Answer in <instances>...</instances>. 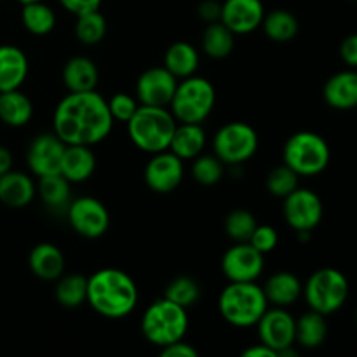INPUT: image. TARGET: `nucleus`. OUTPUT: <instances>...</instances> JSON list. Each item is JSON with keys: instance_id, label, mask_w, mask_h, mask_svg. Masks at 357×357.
<instances>
[{"instance_id": "nucleus-29", "label": "nucleus", "mask_w": 357, "mask_h": 357, "mask_svg": "<svg viewBox=\"0 0 357 357\" xmlns=\"http://www.w3.org/2000/svg\"><path fill=\"white\" fill-rule=\"evenodd\" d=\"M328 335V324L323 314L310 309V312L303 314L296 319L295 342H298L305 349H317L324 344Z\"/></svg>"}, {"instance_id": "nucleus-4", "label": "nucleus", "mask_w": 357, "mask_h": 357, "mask_svg": "<svg viewBox=\"0 0 357 357\" xmlns=\"http://www.w3.org/2000/svg\"><path fill=\"white\" fill-rule=\"evenodd\" d=\"M218 309L223 319L237 328H250L260 321L268 302L264 288L257 282H230L218 298Z\"/></svg>"}, {"instance_id": "nucleus-7", "label": "nucleus", "mask_w": 357, "mask_h": 357, "mask_svg": "<svg viewBox=\"0 0 357 357\" xmlns=\"http://www.w3.org/2000/svg\"><path fill=\"white\" fill-rule=\"evenodd\" d=\"M282 162L298 176H316L330 164V146L317 132H295L282 149Z\"/></svg>"}, {"instance_id": "nucleus-37", "label": "nucleus", "mask_w": 357, "mask_h": 357, "mask_svg": "<svg viewBox=\"0 0 357 357\" xmlns=\"http://www.w3.org/2000/svg\"><path fill=\"white\" fill-rule=\"evenodd\" d=\"M192 176L197 183L211 187L216 185L223 176V162L218 157L213 155H197L192 162Z\"/></svg>"}, {"instance_id": "nucleus-42", "label": "nucleus", "mask_w": 357, "mask_h": 357, "mask_svg": "<svg viewBox=\"0 0 357 357\" xmlns=\"http://www.w3.org/2000/svg\"><path fill=\"white\" fill-rule=\"evenodd\" d=\"M197 354L199 352L190 344H187L183 340L173 342V344L166 345L160 351V356L162 357H197Z\"/></svg>"}, {"instance_id": "nucleus-30", "label": "nucleus", "mask_w": 357, "mask_h": 357, "mask_svg": "<svg viewBox=\"0 0 357 357\" xmlns=\"http://www.w3.org/2000/svg\"><path fill=\"white\" fill-rule=\"evenodd\" d=\"M234 45H236V33L229 30L222 21H215L206 26L202 33V51L209 58H227L234 51Z\"/></svg>"}, {"instance_id": "nucleus-46", "label": "nucleus", "mask_w": 357, "mask_h": 357, "mask_svg": "<svg viewBox=\"0 0 357 357\" xmlns=\"http://www.w3.org/2000/svg\"><path fill=\"white\" fill-rule=\"evenodd\" d=\"M13 169V153L7 146L0 145V176Z\"/></svg>"}, {"instance_id": "nucleus-26", "label": "nucleus", "mask_w": 357, "mask_h": 357, "mask_svg": "<svg viewBox=\"0 0 357 357\" xmlns=\"http://www.w3.org/2000/svg\"><path fill=\"white\" fill-rule=\"evenodd\" d=\"M33 105L20 89L0 93V121L10 128H21L31 121Z\"/></svg>"}, {"instance_id": "nucleus-35", "label": "nucleus", "mask_w": 357, "mask_h": 357, "mask_svg": "<svg viewBox=\"0 0 357 357\" xmlns=\"http://www.w3.org/2000/svg\"><path fill=\"white\" fill-rule=\"evenodd\" d=\"M164 296H166L167 300H171V302L188 309V307L197 303L199 296H201V288H199V284L192 278L180 275V278L173 279V281L166 286Z\"/></svg>"}, {"instance_id": "nucleus-16", "label": "nucleus", "mask_w": 357, "mask_h": 357, "mask_svg": "<svg viewBox=\"0 0 357 357\" xmlns=\"http://www.w3.org/2000/svg\"><path fill=\"white\" fill-rule=\"evenodd\" d=\"M176 86L178 79L166 66H153L136 80V100L149 107H169Z\"/></svg>"}, {"instance_id": "nucleus-6", "label": "nucleus", "mask_w": 357, "mask_h": 357, "mask_svg": "<svg viewBox=\"0 0 357 357\" xmlns=\"http://www.w3.org/2000/svg\"><path fill=\"white\" fill-rule=\"evenodd\" d=\"M215 103L216 91L213 84L204 77L190 75L178 80L169 110L178 122L202 124L213 112Z\"/></svg>"}, {"instance_id": "nucleus-31", "label": "nucleus", "mask_w": 357, "mask_h": 357, "mask_svg": "<svg viewBox=\"0 0 357 357\" xmlns=\"http://www.w3.org/2000/svg\"><path fill=\"white\" fill-rule=\"evenodd\" d=\"M21 23L26 28L30 33L33 35H47L49 31L54 30L56 26V14L44 0H37V2L23 3V10H21Z\"/></svg>"}, {"instance_id": "nucleus-22", "label": "nucleus", "mask_w": 357, "mask_h": 357, "mask_svg": "<svg viewBox=\"0 0 357 357\" xmlns=\"http://www.w3.org/2000/svg\"><path fill=\"white\" fill-rule=\"evenodd\" d=\"M96 169V155L89 145H66L59 173L70 183H82L89 180Z\"/></svg>"}, {"instance_id": "nucleus-45", "label": "nucleus", "mask_w": 357, "mask_h": 357, "mask_svg": "<svg viewBox=\"0 0 357 357\" xmlns=\"http://www.w3.org/2000/svg\"><path fill=\"white\" fill-rule=\"evenodd\" d=\"M243 357H278V352L272 351L271 347H267V345L260 342V344L246 349V351L243 352Z\"/></svg>"}, {"instance_id": "nucleus-17", "label": "nucleus", "mask_w": 357, "mask_h": 357, "mask_svg": "<svg viewBox=\"0 0 357 357\" xmlns=\"http://www.w3.org/2000/svg\"><path fill=\"white\" fill-rule=\"evenodd\" d=\"M265 7L261 0H225L220 21L236 35L251 33L261 26Z\"/></svg>"}, {"instance_id": "nucleus-20", "label": "nucleus", "mask_w": 357, "mask_h": 357, "mask_svg": "<svg viewBox=\"0 0 357 357\" xmlns=\"http://www.w3.org/2000/svg\"><path fill=\"white\" fill-rule=\"evenodd\" d=\"M324 101L337 110H352L357 107V72L344 70L328 79L323 89Z\"/></svg>"}, {"instance_id": "nucleus-5", "label": "nucleus", "mask_w": 357, "mask_h": 357, "mask_svg": "<svg viewBox=\"0 0 357 357\" xmlns=\"http://www.w3.org/2000/svg\"><path fill=\"white\" fill-rule=\"evenodd\" d=\"M188 330L187 309L171 302L166 296L155 300L142 317V333L150 344L166 347L173 342L183 340Z\"/></svg>"}, {"instance_id": "nucleus-34", "label": "nucleus", "mask_w": 357, "mask_h": 357, "mask_svg": "<svg viewBox=\"0 0 357 357\" xmlns=\"http://www.w3.org/2000/svg\"><path fill=\"white\" fill-rule=\"evenodd\" d=\"M107 35V20L103 14L98 10H91V13H84L77 16L75 23V37L79 38L82 44L94 45L101 42Z\"/></svg>"}, {"instance_id": "nucleus-8", "label": "nucleus", "mask_w": 357, "mask_h": 357, "mask_svg": "<svg viewBox=\"0 0 357 357\" xmlns=\"http://www.w3.org/2000/svg\"><path fill=\"white\" fill-rule=\"evenodd\" d=\"M303 296L312 310L328 316L340 309L349 296L347 278L337 268H319L307 279Z\"/></svg>"}, {"instance_id": "nucleus-2", "label": "nucleus", "mask_w": 357, "mask_h": 357, "mask_svg": "<svg viewBox=\"0 0 357 357\" xmlns=\"http://www.w3.org/2000/svg\"><path fill=\"white\" fill-rule=\"evenodd\" d=\"M138 286L121 268H101L87 278V300L94 312L107 319H122L136 309Z\"/></svg>"}, {"instance_id": "nucleus-28", "label": "nucleus", "mask_w": 357, "mask_h": 357, "mask_svg": "<svg viewBox=\"0 0 357 357\" xmlns=\"http://www.w3.org/2000/svg\"><path fill=\"white\" fill-rule=\"evenodd\" d=\"M37 192L40 195L42 202L52 211H63V209L66 211L70 201H72L70 181L61 173L38 178Z\"/></svg>"}, {"instance_id": "nucleus-33", "label": "nucleus", "mask_w": 357, "mask_h": 357, "mask_svg": "<svg viewBox=\"0 0 357 357\" xmlns=\"http://www.w3.org/2000/svg\"><path fill=\"white\" fill-rule=\"evenodd\" d=\"M56 300L66 309H77L87 300V278L80 274L61 275L56 284Z\"/></svg>"}, {"instance_id": "nucleus-24", "label": "nucleus", "mask_w": 357, "mask_h": 357, "mask_svg": "<svg viewBox=\"0 0 357 357\" xmlns=\"http://www.w3.org/2000/svg\"><path fill=\"white\" fill-rule=\"evenodd\" d=\"M206 146V131L202 124L178 122L171 138L169 149L181 160H192L201 155Z\"/></svg>"}, {"instance_id": "nucleus-23", "label": "nucleus", "mask_w": 357, "mask_h": 357, "mask_svg": "<svg viewBox=\"0 0 357 357\" xmlns=\"http://www.w3.org/2000/svg\"><path fill=\"white\" fill-rule=\"evenodd\" d=\"M303 286L293 272L281 271L265 281L264 293L268 303L274 307H289L302 296Z\"/></svg>"}, {"instance_id": "nucleus-14", "label": "nucleus", "mask_w": 357, "mask_h": 357, "mask_svg": "<svg viewBox=\"0 0 357 357\" xmlns=\"http://www.w3.org/2000/svg\"><path fill=\"white\" fill-rule=\"evenodd\" d=\"M145 183L155 194H169L180 187L185 176L183 160L171 150L152 153L145 167Z\"/></svg>"}, {"instance_id": "nucleus-47", "label": "nucleus", "mask_w": 357, "mask_h": 357, "mask_svg": "<svg viewBox=\"0 0 357 357\" xmlns=\"http://www.w3.org/2000/svg\"><path fill=\"white\" fill-rule=\"evenodd\" d=\"M17 2H21V3H28V2H37V0H17Z\"/></svg>"}, {"instance_id": "nucleus-43", "label": "nucleus", "mask_w": 357, "mask_h": 357, "mask_svg": "<svg viewBox=\"0 0 357 357\" xmlns=\"http://www.w3.org/2000/svg\"><path fill=\"white\" fill-rule=\"evenodd\" d=\"M197 13L202 21L215 23V21H220V16H222V3L216 0H202L197 7Z\"/></svg>"}, {"instance_id": "nucleus-19", "label": "nucleus", "mask_w": 357, "mask_h": 357, "mask_svg": "<svg viewBox=\"0 0 357 357\" xmlns=\"http://www.w3.org/2000/svg\"><path fill=\"white\" fill-rule=\"evenodd\" d=\"M28 58L16 45H0V93L20 89L28 77Z\"/></svg>"}, {"instance_id": "nucleus-40", "label": "nucleus", "mask_w": 357, "mask_h": 357, "mask_svg": "<svg viewBox=\"0 0 357 357\" xmlns=\"http://www.w3.org/2000/svg\"><path fill=\"white\" fill-rule=\"evenodd\" d=\"M278 241H279V236H278V232H275L274 227L257 225V229H255V232L251 234V237L248 243H250L255 250L260 251L261 255H267V253H271V251L275 250V246H278Z\"/></svg>"}, {"instance_id": "nucleus-9", "label": "nucleus", "mask_w": 357, "mask_h": 357, "mask_svg": "<svg viewBox=\"0 0 357 357\" xmlns=\"http://www.w3.org/2000/svg\"><path fill=\"white\" fill-rule=\"evenodd\" d=\"M258 135L246 122H229L216 131L213 152L229 166H239L257 153Z\"/></svg>"}, {"instance_id": "nucleus-38", "label": "nucleus", "mask_w": 357, "mask_h": 357, "mask_svg": "<svg viewBox=\"0 0 357 357\" xmlns=\"http://www.w3.org/2000/svg\"><path fill=\"white\" fill-rule=\"evenodd\" d=\"M298 174L288 167L286 164L274 167L267 176V188L275 197L284 199L286 195L291 194L295 188H298Z\"/></svg>"}, {"instance_id": "nucleus-1", "label": "nucleus", "mask_w": 357, "mask_h": 357, "mask_svg": "<svg viewBox=\"0 0 357 357\" xmlns=\"http://www.w3.org/2000/svg\"><path fill=\"white\" fill-rule=\"evenodd\" d=\"M54 132L66 145H96L110 135L114 119L108 101L93 91L68 93L52 115Z\"/></svg>"}, {"instance_id": "nucleus-39", "label": "nucleus", "mask_w": 357, "mask_h": 357, "mask_svg": "<svg viewBox=\"0 0 357 357\" xmlns=\"http://www.w3.org/2000/svg\"><path fill=\"white\" fill-rule=\"evenodd\" d=\"M138 107V100L135 96H131V94L126 93H117L108 100V110H110L114 122H128L135 115Z\"/></svg>"}, {"instance_id": "nucleus-27", "label": "nucleus", "mask_w": 357, "mask_h": 357, "mask_svg": "<svg viewBox=\"0 0 357 357\" xmlns=\"http://www.w3.org/2000/svg\"><path fill=\"white\" fill-rule=\"evenodd\" d=\"M164 66L180 79H187V77L194 75L199 68V52L188 42H174L167 47L166 54H164Z\"/></svg>"}, {"instance_id": "nucleus-11", "label": "nucleus", "mask_w": 357, "mask_h": 357, "mask_svg": "<svg viewBox=\"0 0 357 357\" xmlns=\"http://www.w3.org/2000/svg\"><path fill=\"white\" fill-rule=\"evenodd\" d=\"M282 213L286 223L296 232L302 230L312 232L323 220V202L316 192L298 187L284 197Z\"/></svg>"}, {"instance_id": "nucleus-48", "label": "nucleus", "mask_w": 357, "mask_h": 357, "mask_svg": "<svg viewBox=\"0 0 357 357\" xmlns=\"http://www.w3.org/2000/svg\"><path fill=\"white\" fill-rule=\"evenodd\" d=\"M356 323H357V312H356Z\"/></svg>"}, {"instance_id": "nucleus-15", "label": "nucleus", "mask_w": 357, "mask_h": 357, "mask_svg": "<svg viewBox=\"0 0 357 357\" xmlns=\"http://www.w3.org/2000/svg\"><path fill=\"white\" fill-rule=\"evenodd\" d=\"M66 143L56 132H42L31 139L26 152V162L35 176H49L61 169V159Z\"/></svg>"}, {"instance_id": "nucleus-44", "label": "nucleus", "mask_w": 357, "mask_h": 357, "mask_svg": "<svg viewBox=\"0 0 357 357\" xmlns=\"http://www.w3.org/2000/svg\"><path fill=\"white\" fill-rule=\"evenodd\" d=\"M340 56L351 68H357V33L349 35L340 45Z\"/></svg>"}, {"instance_id": "nucleus-36", "label": "nucleus", "mask_w": 357, "mask_h": 357, "mask_svg": "<svg viewBox=\"0 0 357 357\" xmlns=\"http://www.w3.org/2000/svg\"><path fill=\"white\" fill-rule=\"evenodd\" d=\"M257 220L246 209H234L225 220V232L236 243H248L257 229Z\"/></svg>"}, {"instance_id": "nucleus-21", "label": "nucleus", "mask_w": 357, "mask_h": 357, "mask_svg": "<svg viewBox=\"0 0 357 357\" xmlns=\"http://www.w3.org/2000/svg\"><path fill=\"white\" fill-rule=\"evenodd\" d=\"M28 265L35 278L42 281H58L65 272V257L52 243H40L30 251Z\"/></svg>"}, {"instance_id": "nucleus-25", "label": "nucleus", "mask_w": 357, "mask_h": 357, "mask_svg": "<svg viewBox=\"0 0 357 357\" xmlns=\"http://www.w3.org/2000/svg\"><path fill=\"white\" fill-rule=\"evenodd\" d=\"M100 72L93 59L86 56H75L68 59L63 68V84L70 93H84L96 89Z\"/></svg>"}, {"instance_id": "nucleus-10", "label": "nucleus", "mask_w": 357, "mask_h": 357, "mask_svg": "<svg viewBox=\"0 0 357 357\" xmlns=\"http://www.w3.org/2000/svg\"><path fill=\"white\" fill-rule=\"evenodd\" d=\"M66 216H68L70 227L86 239H98L105 236L110 227L108 209L105 208L103 202L89 195L70 201Z\"/></svg>"}, {"instance_id": "nucleus-3", "label": "nucleus", "mask_w": 357, "mask_h": 357, "mask_svg": "<svg viewBox=\"0 0 357 357\" xmlns=\"http://www.w3.org/2000/svg\"><path fill=\"white\" fill-rule=\"evenodd\" d=\"M126 124L129 138L136 149L146 153H157L169 149L178 121L166 107L139 105Z\"/></svg>"}, {"instance_id": "nucleus-32", "label": "nucleus", "mask_w": 357, "mask_h": 357, "mask_svg": "<svg viewBox=\"0 0 357 357\" xmlns=\"http://www.w3.org/2000/svg\"><path fill=\"white\" fill-rule=\"evenodd\" d=\"M261 26L265 35L274 42H289L298 33V20L284 9H275L265 14Z\"/></svg>"}, {"instance_id": "nucleus-18", "label": "nucleus", "mask_w": 357, "mask_h": 357, "mask_svg": "<svg viewBox=\"0 0 357 357\" xmlns=\"http://www.w3.org/2000/svg\"><path fill=\"white\" fill-rule=\"evenodd\" d=\"M37 194V185L21 171H7L0 176V202L7 208L21 209L26 208Z\"/></svg>"}, {"instance_id": "nucleus-41", "label": "nucleus", "mask_w": 357, "mask_h": 357, "mask_svg": "<svg viewBox=\"0 0 357 357\" xmlns=\"http://www.w3.org/2000/svg\"><path fill=\"white\" fill-rule=\"evenodd\" d=\"M59 3H61L68 13L79 16V14L100 9L101 0H59Z\"/></svg>"}, {"instance_id": "nucleus-13", "label": "nucleus", "mask_w": 357, "mask_h": 357, "mask_svg": "<svg viewBox=\"0 0 357 357\" xmlns=\"http://www.w3.org/2000/svg\"><path fill=\"white\" fill-rule=\"evenodd\" d=\"M265 267L264 255L250 243H237L225 251L222 271L230 282H253L261 275Z\"/></svg>"}, {"instance_id": "nucleus-12", "label": "nucleus", "mask_w": 357, "mask_h": 357, "mask_svg": "<svg viewBox=\"0 0 357 357\" xmlns=\"http://www.w3.org/2000/svg\"><path fill=\"white\" fill-rule=\"evenodd\" d=\"M255 326L261 344L278 352V356L295 345L296 321L284 307L267 309Z\"/></svg>"}]
</instances>
